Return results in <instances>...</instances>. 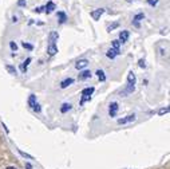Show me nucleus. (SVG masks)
Returning <instances> with one entry per match:
<instances>
[{"label":"nucleus","mask_w":170,"mask_h":169,"mask_svg":"<svg viewBox=\"0 0 170 169\" xmlns=\"http://www.w3.org/2000/svg\"><path fill=\"white\" fill-rule=\"evenodd\" d=\"M118 27H119V23L118 22H114L112 24H110V26L107 27V31H114V30L118 28Z\"/></svg>","instance_id":"4be33fe9"},{"label":"nucleus","mask_w":170,"mask_h":169,"mask_svg":"<svg viewBox=\"0 0 170 169\" xmlns=\"http://www.w3.org/2000/svg\"><path fill=\"white\" fill-rule=\"evenodd\" d=\"M26 4H27L26 0H17V6L19 7H26Z\"/></svg>","instance_id":"c85d7f7f"},{"label":"nucleus","mask_w":170,"mask_h":169,"mask_svg":"<svg viewBox=\"0 0 170 169\" xmlns=\"http://www.w3.org/2000/svg\"><path fill=\"white\" fill-rule=\"evenodd\" d=\"M44 9V7H37V8H35V12H37V14H39V12H42Z\"/></svg>","instance_id":"2f4dec72"},{"label":"nucleus","mask_w":170,"mask_h":169,"mask_svg":"<svg viewBox=\"0 0 170 169\" xmlns=\"http://www.w3.org/2000/svg\"><path fill=\"white\" fill-rule=\"evenodd\" d=\"M137 82V78H135V74L133 73V71H130L129 74H127V84H131V86H134Z\"/></svg>","instance_id":"f8f14e48"},{"label":"nucleus","mask_w":170,"mask_h":169,"mask_svg":"<svg viewBox=\"0 0 170 169\" xmlns=\"http://www.w3.org/2000/svg\"><path fill=\"white\" fill-rule=\"evenodd\" d=\"M72 83H74V79H72V78H66L64 81L61 82V89H67L68 86H71Z\"/></svg>","instance_id":"4468645a"},{"label":"nucleus","mask_w":170,"mask_h":169,"mask_svg":"<svg viewBox=\"0 0 170 169\" xmlns=\"http://www.w3.org/2000/svg\"><path fill=\"white\" fill-rule=\"evenodd\" d=\"M47 53H48L50 56H54L55 54L58 53V47H56V44H55V43H50L48 47H47Z\"/></svg>","instance_id":"6e6552de"},{"label":"nucleus","mask_w":170,"mask_h":169,"mask_svg":"<svg viewBox=\"0 0 170 169\" xmlns=\"http://www.w3.org/2000/svg\"><path fill=\"white\" fill-rule=\"evenodd\" d=\"M118 109H119L118 102H111L109 106V116L111 117V118H114V117L117 116V113H118Z\"/></svg>","instance_id":"7ed1b4c3"},{"label":"nucleus","mask_w":170,"mask_h":169,"mask_svg":"<svg viewBox=\"0 0 170 169\" xmlns=\"http://www.w3.org/2000/svg\"><path fill=\"white\" fill-rule=\"evenodd\" d=\"M22 46H23L26 50H30V51H32V50H34V46H32L31 43H27V42H23V43H22Z\"/></svg>","instance_id":"5701e85b"},{"label":"nucleus","mask_w":170,"mask_h":169,"mask_svg":"<svg viewBox=\"0 0 170 169\" xmlns=\"http://www.w3.org/2000/svg\"><path fill=\"white\" fill-rule=\"evenodd\" d=\"M58 20H59V23H61V24L66 23V20H67V15L64 14L63 11H59V12H58Z\"/></svg>","instance_id":"6ab92c4d"},{"label":"nucleus","mask_w":170,"mask_h":169,"mask_svg":"<svg viewBox=\"0 0 170 169\" xmlns=\"http://www.w3.org/2000/svg\"><path fill=\"white\" fill-rule=\"evenodd\" d=\"M12 22H14V23H16V22H17V18H16V16H14V18H12Z\"/></svg>","instance_id":"473e14b6"},{"label":"nucleus","mask_w":170,"mask_h":169,"mask_svg":"<svg viewBox=\"0 0 170 169\" xmlns=\"http://www.w3.org/2000/svg\"><path fill=\"white\" fill-rule=\"evenodd\" d=\"M9 47H11L12 51H16L17 50V44L15 43V42H9Z\"/></svg>","instance_id":"cd10ccee"},{"label":"nucleus","mask_w":170,"mask_h":169,"mask_svg":"<svg viewBox=\"0 0 170 169\" xmlns=\"http://www.w3.org/2000/svg\"><path fill=\"white\" fill-rule=\"evenodd\" d=\"M31 61H32L31 58H27L26 61H24L23 63L20 64V71H22L23 74H26V73H27V69H28V64L31 63Z\"/></svg>","instance_id":"ddd939ff"},{"label":"nucleus","mask_w":170,"mask_h":169,"mask_svg":"<svg viewBox=\"0 0 170 169\" xmlns=\"http://www.w3.org/2000/svg\"><path fill=\"white\" fill-rule=\"evenodd\" d=\"M6 169H16L15 166H8V168H6Z\"/></svg>","instance_id":"72a5a7b5"},{"label":"nucleus","mask_w":170,"mask_h":169,"mask_svg":"<svg viewBox=\"0 0 170 169\" xmlns=\"http://www.w3.org/2000/svg\"><path fill=\"white\" fill-rule=\"evenodd\" d=\"M135 90V86H131V84H127L126 86V89H123V90L121 91V95H123V97H127L129 94H131L133 91Z\"/></svg>","instance_id":"9d476101"},{"label":"nucleus","mask_w":170,"mask_h":169,"mask_svg":"<svg viewBox=\"0 0 170 169\" xmlns=\"http://www.w3.org/2000/svg\"><path fill=\"white\" fill-rule=\"evenodd\" d=\"M71 109H72V105H71V103H67V102H64L63 105L61 106V113H62V114H66L67 111H70V110H71Z\"/></svg>","instance_id":"f3484780"},{"label":"nucleus","mask_w":170,"mask_h":169,"mask_svg":"<svg viewBox=\"0 0 170 169\" xmlns=\"http://www.w3.org/2000/svg\"><path fill=\"white\" fill-rule=\"evenodd\" d=\"M143 19H145V14H142V12H141V14H137L133 18V24L135 27H139V22L143 20Z\"/></svg>","instance_id":"9b49d317"},{"label":"nucleus","mask_w":170,"mask_h":169,"mask_svg":"<svg viewBox=\"0 0 170 169\" xmlns=\"http://www.w3.org/2000/svg\"><path fill=\"white\" fill-rule=\"evenodd\" d=\"M32 110H34L35 113H40V111H42V108H40V105H39V103H36V105H35L34 108H32Z\"/></svg>","instance_id":"bb28decb"},{"label":"nucleus","mask_w":170,"mask_h":169,"mask_svg":"<svg viewBox=\"0 0 170 169\" xmlns=\"http://www.w3.org/2000/svg\"><path fill=\"white\" fill-rule=\"evenodd\" d=\"M137 120V116L135 114H129L126 117H122L118 120V125H126V124H131Z\"/></svg>","instance_id":"f03ea898"},{"label":"nucleus","mask_w":170,"mask_h":169,"mask_svg":"<svg viewBox=\"0 0 170 169\" xmlns=\"http://www.w3.org/2000/svg\"><path fill=\"white\" fill-rule=\"evenodd\" d=\"M129 36H130V32L127 31V30H123V31L119 32V39H118V40L121 42V43H125V42H127Z\"/></svg>","instance_id":"0eeeda50"},{"label":"nucleus","mask_w":170,"mask_h":169,"mask_svg":"<svg viewBox=\"0 0 170 169\" xmlns=\"http://www.w3.org/2000/svg\"><path fill=\"white\" fill-rule=\"evenodd\" d=\"M119 46H121V42H119L118 39H115V40L111 42V47H112V48H118L119 50Z\"/></svg>","instance_id":"b1692460"},{"label":"nucleus","mask_w":170,"mask_h":169,"mask_svg":"<svg viewBox=\"0 0 170 169\" xmlns=\"http://www.w3.org/2000/svg\"><path fill=\"white\" fill-rule=\"evenodd\" d=\"M138 64H139V67H141V69H145V67H146V64H145V61H143V59H141V61L138 62Z\"/></svg>","instance_id":"7c9ffc66"},{"label":"nucleus","mask_w":170,"mask_h":169,"mask_svg":"<svg viewBox=\"0 0 170 169\" xmlns=\"http://www.w3.org/2000/svg\"><path fill=\"white\" fill-rule=\"evenodd\" d=\"M6 70L8 71L11 75H17V70L15 69L14 66H11V64H7V66H6Z\"/></svg>","instance_id":"aec40b11"},{"label":"nucleus","mask_w":170,"mask_h":169,"mask_svg":"<svg viewBox=\"0 0 170 169\" xmlns=\"http://www.w3.org/2000/svg\"><path fill=\"white\" fill-rule=\"evenodd\" d=\"M27 103H28V106H30V108H34V106L35 105H36V103H37V99H36V95H35V94H31V95H30L28 97V102H27Z\"/></svg>","instance_id":"dca6fc26"},{"label":"nucleus","mask_w":170,"mask_h":169,"mask_svg":"<svg viewBox=\"0 0 170 169\" xmlns=\"http://www.w3.org/2000/svg\"><path fill=\"white\" fill-rule=\"evenodd\" d=\"M87 66H89V61H87V59H79V61L75 63V67H76L78 70H84Z\"/></svg>","instance_id":"423d86ee"},{"label":"nucleus","mask_w":170,"mask_h":169,"mask_svg":"<svg viewBox=\"0 0 170 169\" xmlns=\"http://www.w3.org/2000/svg\"><path fill=\"white\" fill-rule=\"evenodd\" d=\"M158 1H159V0H147V4L151 6V7H156L157 4H158Z\"/></svg>","instance_id":"a878e982"},{"label":"nucleus","mask_w":170,"mask_h":169,"mask_svg":"<svg viewBox=\"0 0 170 169\" xmlns=\"http://www.w3.org/2000/svg\"><path fill=\"white\" fill-rule=\"evenodd\" d=\"M167 113H169V108H167V106H166V108H162V109H159V110H158V114H159V116H164V114H167Z\"/></svg>","instance_id":"393cba45"},{"label":"nucleus","mask_w":170,"mask_h":169,"mask_svg":"<svg viewBox=\"0 0 170 169\" xmlns=\"http://www.w3.org/2000/svg\"><path fill=\"white\" fill-rule=\"evenodd\" d=\"M54 9H55V3H54V1H48V3L46 4V7H44L46 14H51Z\"/></svg>","instance_id":"a211bd4d"},{"label":"nucleus","mask_w":170,"mask_h":169,"mask_svg":"<svg viewBox=\"0 0 170 169\" xmlns=\"http://www.w3.org/2000/svg\"><path fill=\"white\" fill-rule=\"evenodd\" d=\"M94 90L95 89L92 87H86V89H83L82 90V99H81V105H83L86 101H90L91 99V95H92V93H94Z\"/></svg>","instance_id":"f257e3e1"},{"label":"nucleus","mask_w":170,"mask_h":169,"mask_svg":"<svg viewBox=\"0 0 170 169\" xmlns=\"http://www.w3.org/2000/svg\"><path fill=\"white\" fill-rule=\"evenodd\" d=\"M19 153H20L23 157H26V158H30V160H32V156H30V155H27V153H24V152H22V150H19Z\"/></svg>","instance_id":"c756f323"},{"label":"nucleus","mask_w":170,"mask_h":169,"mask_svg":"<svg viewBox=\"0 0 170 169\" xmlns=\"http://www.w3.org/2000/svg\"><path fill=\"white\" fill-rule=\"evenodd\" d=\"M95 74H97V77H98V79H99L101 82H104V81H106V75H104V73H103L102 70H97Z\"/></svg>","instance_id":"412c9836"},{"label":"nucleus","mask_w":170,"mask_h":169,"mask_svg":"<svg viewBox=\"0 0 170 169\" xmlns=\"http://www.w3.org/2000/svg\"><path fill=\"white\" fill-rule=\"evenodd\" d=\"M127 1H134V0H127Z\"/></svg>","instance_id":"f704fd0d"},{"label":"nucleus","mask_w":170,"mask_h":169,"mask_svg":"<svg viewBox=\"0 0 170 169\" xmlns=\"http://www.w3.org/2000/svg\"><path fill=\"white\" fill-rule=\"evenodd\" d=\"M119 54H121V51H119L118 48H112V47H111V48H109V50H107L106 56H107V58H109V59H114V58H115V56H118Z\"/></svg>","instance_id":"39448f33"},{"label":"nucleus","mask_w":170,"mask_h":169,"mask_svg":"<svg viewBox=\"0 0 170 169\" xmlns=\"http://www.w3.org/2000/svg\"><path fill=\"white\" fill-rule=\"evenodd\" d=\"M104 14V9L103 8H97V9H94V11H91V18L94 19V20H99L101 19V16Z\"/></svg>","instance_id":"20e7f679"},{"label":"nucleus","mask_w":170,"mask_h":169,"mask_svg":"<svg viewBox=\"0 0 170 169\" xmlns=\"http://www.w3.org/2000/svg\"><path fill=\"white\" fill-rule=\"evenodd\" d=\"M59 39V34L56 31H51L50 32V35H48V40L50 43H55V42Z\"/></svg>","instance_id":"2eb2a0df"},{"label":"nucleus","mask_w":170,"mask_h":169,"mask_svg":"<svg viewBox=\"0 0 170 169\" xmlns=\"http://www.w3.org/2000/svg\"><path fill=\"white\" fill-rule=\"evenodd\" d=\"M91 77H92L91 71H90V70H83V71H82L81 74H79L78 79H79V81H86V79L91 78Z\"/></svg>","instance_id":"1a4fd4ad"}]
</instances>
